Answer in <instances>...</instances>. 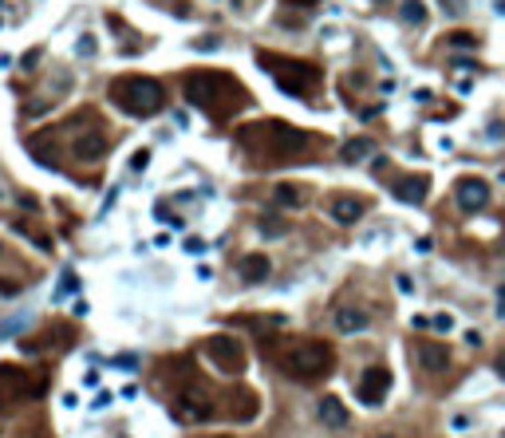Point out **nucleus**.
Instances as JSON below:
<instances>
[{
    "label": "nucleus",
    "instance_id": "1",
    "mask_svg": "<svg viewBox=\"0 0 505 438\" xmlns=\"http://www.w3.org/2000/svg\"><path fill=\"white\" fill-rule=\"evenodd\" d=\"M186 99L213 119H229L245 103V91L237 79L221 76V71H205V76L198 71V76H186Z\"/></svg>",
    "mask_w": 505,
    "mask_h": 438
},
{
    "label": "nucleus",
    "instance_id": "2",
    "mask_svg": "<svg viewBox=\"0 0 505 438\" xmlns=\"http://www.w3.org/2000/svg\"><path fill=\"white\" fill-rule=\"evenodd\" d=\"M277 363L300 383H320L324 376H331L336 351L328 340H292V344L277 347Z\"/></svg>",
    "mask_w": 505,
    "mask_h": 438
},
{
    "label": "nucleus",
    "instance_id": "3",
    "mask_svg": "<svg viewBox=\"0 0 505 438\" xmlns=\"http://www.w3.org/2000/svg\"><path fill=\"white\" fill-rule=\"evenodd\" d=\"M237 142L252 154L268 158V162H281V158H296L308 146V135H300L284 123H252L237 130Z\"/></svg>",
    "mask_w": 505,
    "mask_h": 438
},
{
    "label": "nucleus",
    "instance_id": "4",
    "mask_svg": "<svg viewBox=\"0 0 505 438\" xmlns=\"http://www.w3.org/2000/svg\"><path fill=\"white\" fill-rule=\"evenodd\" d=\"M107 99L119 111L134 115V119H142V115H154V111L166 107V91H162V83H158V79H146V76H123V79H115V83L107 87Z\"/></svg>",
    "mask_w": 505,
    "mask_h": 438
},
{
    "label": "nucleus",
    "instance_id": "5",
    "mask_svg": "<svg viewBox=\"0 0 505 438\" xmlns=\"http://www.w3.org/2000/svg\"><path fill=\"white\" fill-rule=\"evenodd\" d=\"M257 63L277 76L284 95H296V99H308L320 83V71L312 63H300V60H288V56H268V51H257Z\"/></svg>",
    "mask_w": 505,
    "mask_h": 438
},
{
    "label": "nucleus",
    "instance_id": "6",
    "mask_svg": "<svg viewBox=\"0 0 505 438\" xmlns=\"http://www.w3.org/2000/svg\"><path fill=\"white\" fill-rule=\"evenodd\" d=\"M202 351H205V360L213 363L218 371H225V376H241L245 371V347H241V340L237 336H209L202 344Z\"/></svg>",
    "mask_w": 505,
    "mask_h": 438
},
{
    "label": "nucleus",
    "instance_id": "7",
    "mask_svg": "<svg viewBox=\"0 0 505 438\" xmlns=\"http://www.w3.org/2000/svg\"><path fill=\"white\" fill-rule=\"evenodd\" d=\"M170 415L182 426H198V423H205V419L213 415V403H209V399H205V391H198V387H182V391L174 395Z\"/></svg>",
    "mask_w": 505,
    "mask_h": 438
},
{
    "label": "nucleus",
    "instance_id": "8",
    "mask_svg": "<svg viewBox=\"0 0 505 438\" xmlns=\"http://www.w3.org/2000/svg\"><path fill=\"white\" fill-rule=\"evenodd\" d=\"M387 387H391V371L387 367H367L360 376V383H355V399L363 407H379L387 399Z\"/></svg>",
    "mask_w": 505,
    "mask_h": 438
},
{
    "label": "nucleus",
    "instance_id": "9",
    "mask_svg": "<svg viewBox=\"0 0 505 438\" xmlns=\"http://www.w3.org/2000/svg\"><path fill=\"white\" fill-rule=\"evenodd\" d=\"M110 150V139L103 135V130H79L75 139H71V154L79 158V162H99V158H107Z\"/></svg>",
    "mask_w": 505,
    "mask_h": 438
},
{
    "label": "nucleus",
    "instance_id": "10",
    "mask_svg": "<svg viewBox=\"0 0 505 438\" xmlns=\"http://www.w3.org/2000/svg\"><path fill=\"white\" fill-rule=\"evenodd\" d=\"M391 194L399 202L419 205V202H426V194H430V178H423V174H403V178L391 182Z\"/></svg>",
    "mask_w": 505,
    "mask_h": 438
},
{
    "label": "nucleus",
    "instance_id": "11",
    "mask_svg": "<svg viewBox=\"0 0 505 438\" xmlns=\"http://www.w3.org/2000/svg\"><path fill=\"white\" fill-rule=\"evenodd\" d=\"M454 198L462 209H482V205H489V182H482V178H458Z\"/></svg>",
    "mask_w": 505,
    "mask_h": 438
},
{
    "label": "nucleus",
    "instance_id": "12",
    "mask_svg": "<svg viewBox=\"0 0 505 438\" xmlns=\"http://www.w3.org/2000/svg\"><path fill=\"white\" fill-rule=\"evenodd\" d=\"M363 209H367V202H363V198H351V194H336V198L328 202L331 221H340V225H351V221H360Z\"/></svg>",
    "mask_w": 505,
    "mask_h": 438
},
{
    "label": "nucleus",
    "instance_id": "13",
    "mask_svg": "<svg viewBox=\"0 0 505 438\" xmlns=\"http://www.w3.org/2000/svg\"><path fill=\"white\" fill-rule=\"evenodd\" d=\"M419 363H423V371H430V376H442L450 367V347L446 344H419Z\"/></svg>",
    "mask_w": 505,
    "mask_h": 438
},
{
    "label": "nucleus",
    "instance_id": "14",
    "mask_svg": "<svg viewBox=\"0 0 505 438\" xmlns=\"http://www.w3.org/2000/svg\"><path fill=\"white\" fill-rule=\"evenodd\" d=\"M331 324H336V332H340V336H355V332H363L367 324H371V316L363 312V308H336Z\"/></svg>",
    "mask_w": 505,
    "mask_h": 438
},
{
    "label": "nucleus",
    "instance_id": "15",
    "mask_svg": "<svg viewBox=\"0 0 505 438\" xmlns=\"http://www.w3.org/2000/svg\"><path fill=\"white\" fill-rule=\"evenodd\" d=\"M237 273H241V281H265L268 273H272V261H268L265 253H249V257H241V265H237Z\"/></svg>",
    "mask_w": 505,
    "mask_h": 438
},
{
    "label": "nucleus",
    "instance_id": "16",
    "mask_svg": "<svg viewBox=\"0 0 505 438\" xmlns=\"http://www.w3.org/2000/svg\"><path fill=\"white\" fill-rule=\"evenodd\" d=\"M257 395L249 391V387H237L233 391V399H229V411H233V419L237 423H249V419H257Z\"/></svg>",
    "mask_w": 505,
    "mask_h": 438
},
{
    "label": "nucleus",
    "instance_id": "17",
    "mask_svg": "<svg viewBox=\"0 0 505 438\" xmlns=\"http://www.w3.org/2000/svg\"><path fill=\"white\" fill-rule=\"evenodd\" d=\"M320 423L331 426V430H344L347 426V411L336 395H324V399H320Z\"/></svg>",
    "mask_w": 505,
    "mask_h": 438
},
{
    "label": "nucleus",
    "instance_id": "18",
    "mask_svg": "<svg viewBox=\"0 0 505 438\" xmlns=\"http://www.w3.org/2000/svg\"><path fill=\"white\" fill-rule=\"evenodd\" d=\"M426 4L423 0H399V20L403 24H410V28H419V24H426Z\"/></svg>",
    "mask_w": 505,
    "mask_h": 438
},
{
    "label": "nucleus",
    "instance_id": "19",
    "mask_svg": "<svg viewBox=\"0 0 505 438\" xmlns=\"http://www.w3.org/2000/svg\"><path fill=\"white\" fill-rule=\"evenodd\" d=\"M344 162H363V158H371L375 154V142L371 139H351V142H344Z\"/></svg>",
    "mask_w": 505,
    "mask_h": 438
},
{
    "label": "nucleus",
    "instance_id": "20",
    "mask_svg": "<svg viewBox=\"0 0 505 438\" xmlns=\"http://www.w3.org/2000/svg\"><path fill=\"white\" fill-rule=\"evenodd\" d=\"M71 340H75V336H71V328H67V324H56V328L44 332V340H40V344H44L47 351H60V347H67Z\"/></svg>",
    "mask_w": 505,
    "mask_h": 438
},
{
    "label": "nucleus",
    "instance_id": "21",
    "mask_svg": "<svg viewBox=\"0 0 505 438\" xmlns=\"http://www.w3.org/2000/svg\"><path fill=\"white\" fill-rule=\"evenodd\" d=\"M272 198H277V205H284V209H300V202H304V194H300L296 186H277L272 189Z\"/></svg>",
    "mask_w": 505,
    "mask_h": 438
},
{
    "label": "nucleus",
    "instance_id": "22",
    "mask_svg": "<svg viewBox=\"0 0 505 438\" xmlns=\"http://www.w3.org/2000/svg\"><path fill=\"white\" fill-rule=\"evenodd\" d=\"M75 288H79V281H75V273H63V277H60V288H56V297H71V292H75Z\"/></svg>",
    "mask_w": 505,
    "mask_h": 438
},
{
    "label": "nucleus",
    "instance_id": "23",
    "mask_svg": "<svg viewBox=\"0 0 505 438\" xmlns=\"http://www.w3.org/2000/svg\"><path fill=\"white\" fill-rule=\"evenodd\" d=\"M446 44H450V47H473L478 40H473L470 32H450V36H446Z\"/></svg>",
    "mask_w": 505,
    "mask_h": 438
},
{
    "label": "nucleus",
    "instance_id": "24",
    "mask_svg": "<svg viewBox=\"0 0 505 438\" xmlns=\"http://www.w3.org/2000/svg\"><path fill=\"white\" fill-rule=\"evenodd\" d=\"M146 166H150V150L142 146V150H134V154H130V170H134V174H142Z\"/></svg>",
    "mask_w": 505,
    "mask_h": 438
},
{
    "label": "nucleus",
    "instance_id": "25",
    "mask_svg": "<svg viewBox=\"0 0 505 438\" xmlns=\"http://www.w3.org/2000/svg\"><path fill=\"white\" fill-rule=\"evenodd\" d=\"M430 328H434V332H450V328H454V316H450V312L430 316Z\"/></svg>",
    "mask_w": 505,
    "mask_h": 438
},
{
    "label": "nucleus",
    "instance_id": "26",
    "mask_svg": "<svg viewBox=\"0 0 505 438\" xmlns=\"http://www.w3.org/2000/svg\"><path fill=\"white\" fill-rule=\"evenodd\" d=\"M79 56H83V60H91V56H95V36H91V32H83V36H79Z\"/></svg>",
    "mask_w": 505,
    "mask_h": 438
},
{
    "label": "nucleus",
    "instance_id": "27",
    "mask_svg": "<svg viewBox=\"0 0 505 438\" xmlns=\"http://www.w3.org/2000/svg\"><path fill=\"white\" fill-rule=\"evenodd\" d=\"M442 8L458 20V16H466V0H442Z\"/></svg>",
    "mask_w": 505,
    "mask_h": 438
},
{
    "label": "nucleus",
    "instance_id": "28",
    "mask_svg": "<svg viewBox=\"0 0 505 438\" xmlns=\"http://www.w3.org/2000/svg\"><path fill=\"white\" fill-rule=\"evenodd\" d=\"M261 233H272V237H281V233H284V225H281V221H272V218H265V221H261Z\"/></svg>",
    "mask_w": 505,
    "mask_h": 438
},
{
    "label": "nucleus",
    "instance_id": "29",
    "mask_svg": "<svg viewBox=\"0 0 505 438\" xmlns=\"http://www.w3.org/2000/svg\"><path fill=\"white\" fill-rule=\"evenodd\" d=\"M16 292H20V288H16L12 281H4V277H0V297H16Z\"/></svg>",
    "mask_w": 505,
    "mask_h": 438
},
{
    "label": "nucleus",
    "instance_id": "30",
    "mask_svg": "<svg viewBox=\"0 0 505 438\" xmlns=\"http://www.w3.org/2000/svg\"><path fill=\"white\" fill-rule=\"evenodd\" d=\"M493 371L505 379V351H497V356H493Z\"/></svg>",
    "mask_w": 505,
    "mask_h": 438
},
{
    "label": "nucleus",
    "instance_id": "31",
    "mask_svg": "<svg viewBox=\"0 0 505 438\" xmlns=\"http://www.w3.org/2000/svg\"><path fill=\"white\" fill-rule=\"evenodd\" d=\"M186 249H189V253H202V249H205V241H202V237H189Z\"/></svg>",
    "mask_w": 505,
    "mask_h": 438
},
{
    "label": "nucleus",
    "instance_id": "32",
    "mask_svg": "<svg viewBox=\"0 0 505 438\" xmlns=\"http://www.w3.org/2000/svg\"><path fill=\"white\" fill-rule=\"evenodd\" d=\"M450 426H454V430H466V426H470V419H466V415H458V419H450Z\"/></svg>",
    "mask_w": 505,
    "mask_h": 438
},
{
    "label": "nucleus",
    "instance_id": "33",
    "mask_svg": "<svg viewBox=\"0 0 505 438\" xmlns=\"http://www.w3.org/2000/svg\"><path fill=\"white\" fill-rule=\"evenodd\" d=\"M497 308H502V312H505V284H502V288H497Z\"/></svg>",
    "mask_w": 505,
    "mask_h": 438
},
{
    "label": "nucleus",
    "instance_id": "34",
    "mask_svg": "<svg viewBox=\"0 0 505 438\" xmlns=\"http://www.w3.org/2000/svg\"><path fill=\"white\" fill-rule=\"evenodd\" d=\"M497 12H502V16H505V0H497Z\"/></svg>",
    "mask_w": 505,
    "mask_h": 438
},
{
    "label": "nucleus",
    "instance_id": "35",
    "mask_svg": "<svg viewBox=\"0 0 505 438\" xmlns=\"http://www.w3.org/2000/svg\"><path fill=\"white\" fill-rule=\"evenodd\" d=\"M300 4H312V0H300Z\"/></svg>",
    "mask_w": 505,
    "mask_h": 438
},
{
    "label": "nucleus",
    "instance_id": "36",
    "mask_svg": "<svg viewBox=\"0 0 505 438\" xmlns=\"http://www.w3.org/2000/svg\"><path fill=\"white\" fill-rule=\"evenodd\" d=\"M383 438H391V435H383Z\"/></svg>",
    "mask_w": 505,
    "mask_h": 438
},
{
    "label": "nucleus",
    "instance_id": "37",
    "mask_svg": "<svg viewBox=\"0 0 505 438\" xmlns=\"http://www.w3.org/2000/svg\"><path fill=\"white\" fill-rule=\"evenodd\" d=\"M0 407H4V403H0Z\"/></svg>",
    "mask_w": 505,
    "mask_h": 438
}]
</instances>
